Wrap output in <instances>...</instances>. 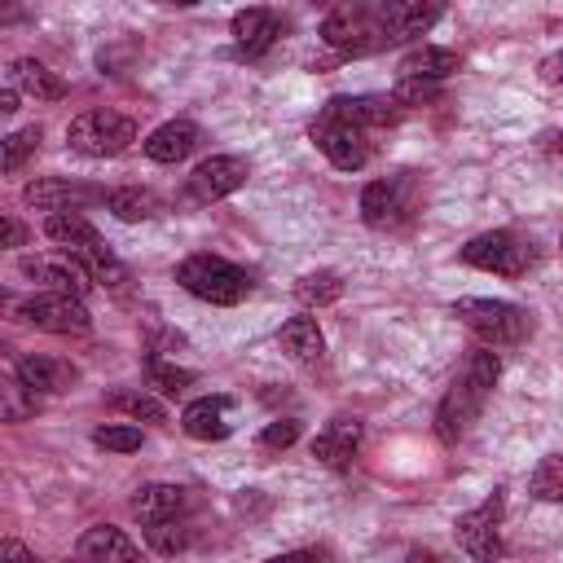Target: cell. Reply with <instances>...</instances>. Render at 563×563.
Wrapping results in <instances>:
<instances>
[{"label":"cell","instance_id":"1","mask_svg":"<svg viewBox=\"0 0 563 563\" xmlns=\"http://www.w3.org/2000/svg\"><path fill=\"white\" fill-rule=\"evenodd\" d=\"M497 374H501V361H497V352H493L488 343L466 356V365L457 369L453 387H449L444 400L435 405V435H440L444 444H457V440L471 431V422L479 418V409H484V400H488Z\"/></svg>","mask_w":563,"mask_h":563},{"label":"cell","instance_id":"2","mask_svg":"<svg viewBox=\"0 0 563 563\" xmlns=\"http://www.w3.org/2000/svg\"><path fill=\"white\" fill-rule=\"evenodd\" d=\"M44 238L57 242L70 260H79V264L92 273V282L114 286V290L128 282V268L119 264V255L101 242V233H97L79 211H48V220H44Z\"/></svg>","mask_w":563,"mask_h":563},{"label":"cell","instance_id":"3","mask_svg":"<svg viewBox=\"0 0 563 563\" xmlns=\"http://www.w3.org/2000/svg\"><path fill=\"white\" fill-rule=\"evenodd\" d=\"M453 317L488 347H515L532 334V321L519 303H506V299H453Z\"/></svg>","mask_w":563,"mask_h":563},{"label":"cell","instance_id":"4","mask_svg":"<svg viewBox=\"0 0 563 563\" xmlns=\"http://www.w3.org/2000/svg\"><path fill=\"white\" fill-rule=\"evenodd\" d=\"M176 282H180L194 299L220 303V308H233V303H242V299L251 295L246 268H238V264H229V260H220V255H189V260H180V264H176Z\"/></svg>","mask_w":563,"mask_h":563},{"label":"cell","instance_id":"5","mask_svg":"<svg viewBox=\"0 0 563 563\" xmlns=\"http://www.w3.org/2000/svg\"><path fill=\"white\" fill-rule=\"evenodd\" d=\"M321 40L347 57H361V53H378L387 48V26H383V9H369L361 0H347V4H334L321 22Z\"/></svg>","mask_w":563,"mask_h":563},{"label":"cell","instance_id":"6","mask_svg":"<svg viewBox=\"0 0 563 563\" xmlns=\"http://www.w3.org/2000/svg\"><path fill=\"white\" fill-rule=\"evenodd\" d=\"M136 141V123L119 110H84L66 123V145L88 158H114Z\"/></svg>","mask_w":563,"mask_h":563},{"label":"cell","instance_id":"7","mask_svg":"<svg viewBox=\"0 0 563 563\" xmlns=\"http://www.w3.org/2000/svg\"><path fill=\"white\" fill-rule=\"evenodd\" d=\"M18 317L48 334H84L92 325L84 295H70V290H35L31 299L18 303Z\"/></svg>","mask_w":563,"mask_h":563},{"label":"cell","instance_id":"8","mask_svg":"<svg viewBox=\"0 0 563 563\" xmlns=\"http://www.w3.org/2000/svg\"><path fill=\"white\" fill-rule=\"evenodd\" d=\"M462 264L484 268V273H501V277H523L532 268V246L523 238H515L510 229H493V233H479L462 246Z\"/></svg>","mask_w":563,"mask_h":563},{"label":"cell","instance_id":"9","mask_svg":"<svg viewBox=\"0 0 563 563\" xmlns=\"http://www.w3.org/2000/svg\"><path fill=\"white\" fill-rule=\"evenodd\" d=\"M312 141H317V150H321L339 172H361L365 158H369L365 128L339 119L334 110H321V114H317V123H312Z\"/></svg>","mask_w":563,"mask_h":563},{"label":"cell","instance_id":"10","mask_svg":"<svg viewBox=\"0 0 563 563\" xmlns=\"http://www.w3.org/2000/svg\"><path fill=\"white\" fill-rule=\"evenodd\" d=\"M501 510H506V497L493 493V497H484L475 510L457 515V519H453L457 545H462L466 554H475V559H497V554L506 550V545H501Z\"/></svg>","mask_w":563,"mask_h":563},{"label":"cell","instance_id":"11","mask_svg":"<svg viewBox=\"0 0 563 563\" xmlns=\"http://www.w3.org/2000/svg\"><path fill=\"white\" fill-rule=\"evenodd\" d=\"M246 163L238 158V154H211V158H202L194 172H189V194L198 198V202H220V198H229V194H238L242 185H246Z\"/></svg>","mask_w":563,"mask_h":563},{"label":"cell","instance_id":"12","mask_svg":"<svg viewBox=\"0 0 563 563\" xmlns=\"http://www.w3.org/2000/svg\"><path fill=\"white\" fill-rule=\"evenodd\" d=\"M22 198L40 211H84L88 202H106L110 194L106 189H92V185H75L66 176H44V180H31L22 189Z\"/></svg>","mask_w":563,"mask_h":563},{"label":"cell","instance_id":"13","mask_svg":"<svg viewBox=\"0 0 563 563\" xmlns=\"http://www.w3.org/2000/svg\"><path fill=\"white\" fill-rule=\"evenodd\" d=\"M18 273L31 277V282H40V286H48V290H70V295H88V290H92V273H88L79 260H70L66 251H62V260L22 255V260H18Z\"/></svg>","mask_w":563,"mask_h":563},{"label":"cell","instance_id":"14","mask_svg":"<svg viewBox=\"0 0 563 563\" xmlns=\"http://www.w3.org/2000/svg\"><path fill=\"white\" fill-rule=\"evenodd\" d=\"M449 0H391L383 4V26H387V40L400 44V40H418L422 31H431L440 22Z\"/></svg>","mask_w":563,"mask_h":563},{"label":"cell","instance_id":"15","mask_svg":"<svg viewBox=\"0 0 563 563\" xmlns=\"http://www.w3.org/2000/svg\"><path fill=\"white\" fill-rule=\"evenodd\" d=\"M361 220L369 229H396L405 220V180H369L361 189Z\"/></svg>","mask_w":563,"mask_h":563},{"label":"cell","instance_id":"16","mask_svg":"<svg viewBox=\"0 0 563 563\" xmlns=\"http://www.w3.org/2000/svg\"><path fill=\"white\" fill-rule=\"evenodd\" d=\"M13 374H18V383H22L26 391H35V396H53V391H66V387L79 378L70 361H57V356H44V352H31V356H22V361L13 365Z\"/></svg>","mask_w":563,"mask_h":563},{"label":"cell","instance_id":"17","mask_svg":"<svg viewBox=\"0 0 563 563\" xmlns=\"http://www.w3.org/2000/svg\"><path fill=\"white\" fill-rule=\"evenodd\" d=\"M356 444H361V418L339 413V418H330V422L312 435V457H317L321 466H334V471H339V466L352 462Z\"/></svg>","mask_w":563,"mask_h":563},{"label":"cell","instance_id":"18","mask_svg":"<svg viewBox=\"0 0 563 563\" xmlns=\"http://www.w3.org/2000/svg\"><path fill=\"white\" fill-rule=\"evenodd\" d=\"M185 510H189V493L180 484H145L132 497V515L141 519V528L163 519H185Z\"/></svg>","mask_w":563,"mask_h":563},{"label":"cell","instance_id":"19","mask_svg":"<svg viewBox=\"0 0 563 563\" xmlns=\"http://www.w3.org/2000/svg\"><path fill=\"white\" fill-rule=\"evenodd\" d=\"M180 427H185V435H194V440H224V435L233 431V422H229V400H224V396H198V400H189V405L180 409Z\"/></svg>","mask_w":563,"mask_h":563},{"label":"cell","instance_id":"20","mask_svg":"<svg viewBox=\"0 0 563 563\" xmlns=\"http://www.w3.org/2000/svg\"><path fill=\"white\" fill-rule=\"evenodd\" d=\"M325 110H334L339 119L356 123V128H387L400 119V101L396 97H330Z\"/></svg>","mask_w":563,"mask_h":563},{"label":"cell","instance_id":"21","mask_svg":"<svg viewBox=\"0 0 563 563\" xmlns=\"http://www.w3.org/2000/svg\"><path fill=\"white\" fill-rule=\"evenodd\" d=\"M198 145V128L189 123V119H167V123H158L150 136H145V158H154V163H180L189 150Z\"/></svg>","mask_w":563,"mask_h":563},{"label":"cell","instance_id":"22","mask_svg":"<svg viewBox=\"0 0 563 563\" xmlns=\"http://www.w3.org/2000/svg\"><path fill=\"white\" fill-rule=\"evenodd\" d=\"M233 40H238V48H242L246 57H260V53L277 40V18H273V9H260V4L238 9V13H233Z\"/></svg>","mask_w":563,"mask_h":563},{"label":"cell","instance_id":"23","mask_svg":"<svg viewBox=\"0 0 563 563\" xmlns=\"http://www.w3.org/2000/svg\"><path fill=\"white\" fill-rule=\"evenodd\" d=\"M75 554L79 559H141V545L123 532V528H114V523H97V528H88L84 537H79V545H75Z\"/></svg>","mask_w":563,"mask_h":563},{"label":"cell","instance_id":"24","mask_svg":"<svg viewBox=\"0 0 563 563\" xmlns=\"http://www.w3.org/2000/svg\"><path fill=\"white\" fill-rule=\"evenodd\" d=\"M9 84H18L26 97H35V101H57V97H66V79L62 75H53L44 62H35V57H18L13 66H9Z\"/></svg>","mask_w":563,"mask_h":563},{"label":"cell","instance_id":"25","mask_svg":"<svg viewBox=\"0 0 563 563\" xmlns=\"http://www.w3.org/2000/svg\"><path fill=\"white\" fill-rule=\"evenodd\" d=\"M277 339H282V347H286L295 361H303V365H317V361L325 356V334H321V325H317L312 317H290Z\"/></svg>","mask_w":563,"mask_h":563},{"label":"cell","instance_id":"26","mask_svg":"<svg viewBox=\"0 0 563 563\" xmlns=\"http://www.w3.org/2000/svg\"><path fill=\"white\" fill-rule=\"evenodd\" d=\"M457 70V53L453 48H435V44H422L413 53H405L400 62V79H449Z\"/></svg>","mask_w":563,"mask_h":563},{"label":"cell","instance_id":"27","mask_svg":"<svg viewBox=\"0 0 563 563\" xmlns=\"http://www.w3.org/2000/svg\"><path fill=\"white\" fill-rule=\"evenodd\" d=\"M106 207L119 216V220H128V224H136V220H150V216H158V194H150V189H141V185H128V189H110V198H106Z\"/></svg>","mask_w":563,"mask_h":563},{"label":"cell","instance_id":"28","mask_svg":"<svg viewBox=\"0 0 563 563\" xmlns=\"http://www.w3.org/2000/svg\"><path fill=\"white\" fill-rule=\"evenodd\" d=\"M528 493L537 501H563V453H545L528 475Z\"/></svg>","mask_w":563,"mask_h":563},{"label":"cell","instance_id":"29","mask_svg":"<svg viewBox=\"0 0 563 563\" xmlns=\"http://www.w3.org/2000/svg\"><path fill=\"white\" fill-rule=\"evenodd\" d=\"M295 295L303 299V303H334L339 295H343V282H339V273H330V268H317V273H303L299 277V286H295Z\"/></svg>","mask_w":563,"mask_h":563},{"label":"cell","instance_id":"30","mask_svg":"<svg viewBox=\"0 0 563 563\" xmlns=\"http://www.w3.org/2000/svg\"><path fill=\"white\" fill-rule=\"evenodd\" d=\"M92 444L106 449V453H136L141 449V427L132 422H106L92 431Z\"/></svg>","mask_w":563,"mask_h":563},{"label":"cell","instance_id":"31","mask_svg":"<svg viewBox=\"0 0 563 563\" xmlns=\"http://www.w3.org/2000/svg\"><path fill=\"white\" fill-rule=\"evenodd\" d=\"M35 145H40V128H35V123L9 132V136H4V154H0V167H4V172H18V167L26 163V154H35Z\"/></svg>","mask_w":563,"mask_h":563},{"label":"cell","instance_id":"32","mask_svg":"<svg viewBox=\"0 0 563 563\" xmlns=\"http://www.w3.org/2000/svg\"><path fill=\"white\" fill-rule=\"evenodd\" d=\"M110 405L114 409H123L128 418H145V422H167V409L154 400V396H145V391H114L110 396Z\"/></svg>","mask_w":563,"mask_h":563},{"label":"cell","instance_id":"33","mask_svg":"<svg viewBox=\"0 0 563 563\" xmlns=\"http://www.w3.org/2000/svg\"><path fill=\"white\" fill-rule=\"evenodd\" d=\"M145 369H150V383H154L158 391H167V396H176V391H185V387L194 383V369H180V365H163L158 356H150V361H145Z\"/></svg>","mask_w":563,"mask_h":563},{"label":"cell","instance_id":"34","mask_svg":"<svg viewBox=\"0 0 563 563\" xmlns=\"http://www.w3.org/2000/svg\"><path fill=\"white\" fill-rule=\"evenodd\" d=\"M145 541H150V550H158V554H176V550H185V528H180V519L145 523Z\"/></svg>","mask_w":563,"mask_h":563},{"label":"cell","instance_id":"35","mask_svg":"<svg viewBox=\"0 0 563 563\" xmlns=\"http://www.w3.org/2000/svg\"><path fill=\"white\" fill-rule=\"evenodd\" d=\"M299 440V418H277L260 431V449H290Z\"/></svg>","mask_w":563,"mask_h":563},{"label":"cell","instance_id":"36","mask_svg":"<svg viewBox=\"0 0 563 563\" xmlns=\"http://www.w3.org/2000/svg\"><path fill=\"white\" fill-rule=\"evenodd\" d=\"M541 79H545V84H563V48L541 62Z\"/></svg>","mask_w":563,"mask_h":563},{"label":"cell","instance_id":"37","mask_svg":"<svg viewBox=\"0 0 563 563\" xmlns=\"http://www.w3.org/2000/svg\"><path fill=\"white\" fill-rule=\"evenodd\" d=\"M22 242H26V229H22V220L4 216V246H22Z\"/></svg>","mask_w":563,"mask_h":563},{"label":"cell","instance_id":"38","mask_svg":"<svg viewBox=\"0 0 563 563\" xmlns=\"http://www.w3.org/2000/svg\"><path fill=\"white\" fill-rule=\"evenodd\" d=\"M18 92H22L18 84H4V92H0V110H4V114H13V110H18Z\"/></svg>","mask_w":563,"mask_h":563},{"label":"cell","instance_id":"39","mask_svg":"<svg viewBox=\"0 0 563 563\" xmlns=\"http://www.w3.org/2000/svg\"><path fill=\"white\" fill-rule=\"evenodd\" d=\"M0 554H13V559H35V554H31L26 545H18V541H4V545H0Z\"/></svg>","mask_w":563,"mask_h":563},{"label":"cell","instance_id":"40","mask_svg":"<svg viewBox=\"0 0 563 563\" xmlns=\"http://www.w3.org/2000/svg\"><path fill=\"white\" fill-rule=\"evenodd\" d=\"M167 4H180V9H189V4H198V0H167Z\"/></svg>","mask_w":563,"mask_h":563},{"label":"cell","instance_id":"41","mask_svg":"<svg viewBox=\"0 0 563 563\" xmlns=\"http://www.w3.org/2000/svg\"><path fill=\"white\" fill-rule=\"evenodd\" d=\"M308 4H325V0H308Z\"/></svg>","mask_w":563,"mask_h":563},{"label":"cell","instance_id":"42","mask_svg":"<svg viewBox=\"0 0 563 563\" xmlns=\"http://www.w3.org/2000/svg\"><path fill=\"white\" fill-rule=\"evenodd\" d=\"M559 246H563V238H559Z\"/></svg>","mask_w":563,"mask_h":563}]
</instances>
